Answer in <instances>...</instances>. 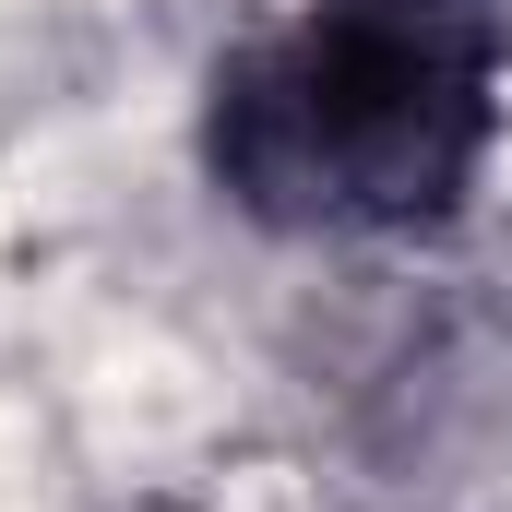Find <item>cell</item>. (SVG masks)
Masks as SVG:
<instances>
[{
	"label": "cell",
	"instance_id": "6da1fadb",
	"mask_svg": "<svg viewBox=\"0 0 512 512\" xmlns=\"http://www.w3.org/2000/svg\"><path fill=\"white\" fill-rule=\"evenodd\" d=\"M512 84V0H298L203 84V179L286 239L441 227Z\"/></svg>",
	"mask_w": 512,
	"mask_h": 512
}]
</instances>
